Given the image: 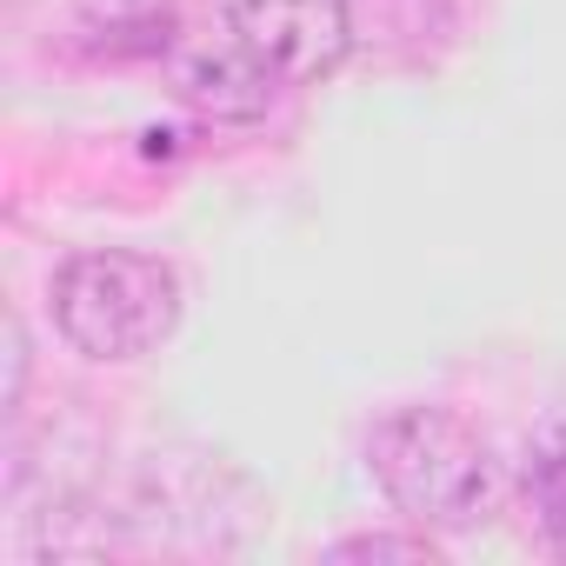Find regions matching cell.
Segmentation results:
<instances>
[{
    "label": "cell",
    "mask_w": 566,
    "mask_h": 566,
    "mask_svg": "<svg viewBox=\"0 0 566 566\" xmlns=\"http://www.w3.org/2000/svg\"><path fill=\"white\" fill-rule=\"evenodd\" d=\"M374 480L394 500L400 520L427 533H467L486 526L506 500V473L493 440L460 420L453 407H400L374 427Z\"/></svg>",
    "instance_id": "6da1fadb"
},
{
    "label": "cell",
    "mask_w": 566,
    "mask_h": 566,
    "mask_svg": "<svg viewBox=\"0 0 566 566\" xmlns=\"http://www.w3.org/2000/svg\"><path fill=\"white\" fill-rule=\"evenodd\" d=\"M54 327L87 360H140L180 327V273L134 247H87L54 273Z\"/></svg>",
    "instance_id": "7a4b0ae2"
},
{
    "label": "cell",
    "mask_w": 566,
    "mask_h": 566,
    "mask_svg": "<svg viewBox=\"0 0 566 566\" xmlns=\"http://www.w3.org/2000/svg\"><path fill=\"white\" fill-rule=\"evenodd\" d=\"M227 34L280 81H321L354 54V0H227Z\"/></svg>",
    "instance_id": "3957f363"
},
{
    "label": "cell",
    "mask_w": 566,
    "mask_h": 566,
    "mask_svg": "<svg viewBox=\"0 0 566 566\" xmlns=\"http://www.w3.org/2000/svg\"><path fill=\"white\" fill-rule=\"evenodd\" d=\"M287 87L253 48H240L233 34L227 41H200L174 61V94L180 107H193L200 120H220V127H240V120H260L273 107V94Z\"/></svg>",
    "instance_id": "277c9868"
},
{
    "label": "cell",
    "mask_w": 566,
    "mask_h": 566,
    "mask_svg": "<svg viewBox=\"0 0 566 566\" xmlns=\"http://www.w3.org/2000/svg\"><path fill=\"white\" fill-rule=\"evenodd\" d=\"M447 28H453L447 0H354V41H367V48L427 54V41Z\"/></svg>",
    "instance_id": "5b68a950"
},
{
    "label": "cell",
    "mask_w": 566,
    "mask_h": 566,
    "mask_svg": "<svg viewBox=\"0 0 566 566\" xmlns=\"http://www.w3.org/2000/svg\"><path fill=\"white\" fill-rule=\"evenodd\" d=\"M526 513L553 553H566V447H546L526 467Z\"/></svg>",
    "instance_id": "8992f818"
},
{
    "label": "cell",
    "mask_w": 566,
    "mask_h": 566,
    "mask_svg": "<svg viewBox=\"0 0 566 566\" xmlns=\"http://www.w3.org/2000/svg\"><path fill=\"white\" fill-rule=\"evenodd\" d=\"M440 546H433V533L420 526V533H354V539H340L334 546V559H433Z\"/></svg>",
    "instance_id": "52a82bcc"
}]
</instances>
